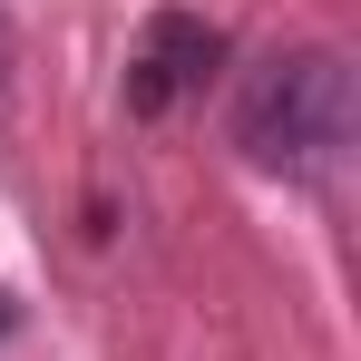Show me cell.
Segmentation results:
<instances>
[{
  "mask_svg": "<svg viewBox=\"0 0 361 361\" xmlns=\"http://www.w3.org/2000/svg\"><path fill=\"white\" fill-rule=\"evenodd\" d=\"M235 147L264 176H322L352 147V59L342 49H274L235 98Z\"/></svg>",
  "mask_w": 361,
  "mask_h": 361,
  "instance_id": "obj_1",
  "label": "cell"
},
{
  "mask_svg": "<svg viewBox=\"0 0 361 361\" xmlns=\"http://www.w3.org/2000/svg\"><path fill=\"white\" fill-rule=\"evenodd\" d=\"M215 59H225L215 20H195V10H157L147 39H137V59H127V108H137V118H166Z\"/></svg>",
  "mask_w": 361,
  "mask_h": 361,
  "instance_id": "obj_2",
  "label": "cell"
}]
</instances>
